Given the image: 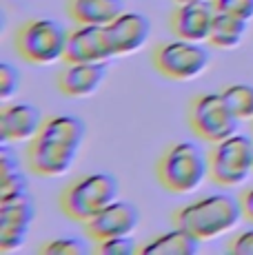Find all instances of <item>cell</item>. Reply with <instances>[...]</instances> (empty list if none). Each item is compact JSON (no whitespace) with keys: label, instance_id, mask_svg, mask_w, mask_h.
<instances>
[{"label":"cell","instance_id":"d6986e66","mask_svg":"<svg viewBox=\"0 0 253 255\" xmlns=\"http://www.w3.org/2000/svg\"><path fill=\"white\" fill-rule=\"evenodd\" d=\"M87 133V127L80 118L76 116H53L47 118L42 122V129L38 135H45V138H53V140H62L69 142V144H82Z\"/></svg>","mask_w":253,"mask_h":255},{"label":"cell","instance_id":"cb8c5ba5","mask_svg":"<svg viewBox=\"0 0 253 255\" xmlns=\"http://www.w3.org/2000/svg\"><path fill=\"white\" fill-rule=\"evenodd\" d=\"M18 87H20V73H18V69L2 62L0 65V93H2V98L13 96L18 91Z\"/></svg>","mask_w":253,"mask_h":255},{"label":"cell","instance_id":"e0dca14e","mask_svg":"<svg viewBox=\"0 0 253 255\" xmlns=\"http://www.w3.org/2000/svg\"><path fill=\"white\" fill-rule=\"evenodd\" d=\"M200 249V238L189 233L187 229L178 227L151 238L142 247V253L149 255H193Z\"/></svg>","mask_w":253,"mask_h":255},{"label":"cell","instance_id":"8fae6325","mask_svg":"<svg viewBox=\"0 0 253 255\" xmlns=\"http://www.w3.org/2000/svg\"><path fill=\"white\" fill-rule=\"evenodd\" d=\"M138 222H140V211L135 209L133 202L114 200V202L102 209L96 218L85 222V227H87L89 238L100 242V240L131 235L135 231V227H138Z\"/></svg>","mask_w":253,"mask_h":255},{"label":"cell","instance_id":"4316f807","mask_svg":"<svg viewBox=\"0 0 253 255\" xmlns=\"http://www.w3.org/2000/svg\"><path fill=\"white\" fill-rule=\"evenodd\" d=\"M18 169V158L13 155V151L7 146V142L2 144V149H0V173L2 175H9V173H16Z\"/></svg>","mask_w":253,"mask_h":255},{"label":"cell","instance_id":"9c48e42d","mask_svg":"<svg viewBox=\"0 0 253 255\" xmlns=\"http://www.w3.org/2000/svg\"><path fill=\"white\" fill-rule=\"evenodd\" d=\"M78 151H80L78 144L36 135L31 140V144H29L27 155H29V164L38 175L58 178V175H65L71 169V164L78 158Z\"/></svg>","mask_w":253,"mask_h":255},{"label":"cell","instance_id":"277c9868","mask_svg":"<svg viewBox=\"0 0 253 255\" xmlns=\"http://www.w3.org/2000/svg\"><path fill=\"white\" fill-rule=\"evenodd\" d=\"M69 33L51 18H36L20 27L16 33V49L27 62L49 65L65 58Z\"/></svg>","mask_w":253,"mask_h":255},{"label":"cell","instance_id":"f1b7e54d","mask_svg":"<svg viewBox=\"0 0 253 255\" xmlns=\"http://www.w3.org/2000/svg\"><path fill=\"white\" fill-rule=\"evenodd\" d=\"M178 4H182V2H196V0H176Z\"/></svg>","mask_w":253,"mask_h":255},{"label":"cell","instance_id":"83f0119b","mask_svg":"<svg viewBox=\"0 0 253 255\" xmlns=\"http://www.w3.org/2000/svg\"><path fill=\"white\" fill-rule=\"evenodd\" d=\"M240 202H242V213H245V218L253 222V186L249 191H245V195L240 198Z\"/></svg>","mask_w":253,"mask_h":255},{"label":"cell","instance_id":"5b68a950","mask_svg":"<svg viewBox=\"0 0 253 255\" xmlns=\"http://www.w3.org/2000/svg\"><path fill=\"white\" fill-rule=\"evenodd\" d=\"M209 164H211V175L218 184H242L253 171V140L249 135L233 133L216 142Z\"/></svg>","mask_w":253,"mask_h":255},{"label":"cell","instance_id":"8992f818","mask_svg":"<svg viewBox=\"0 0 253 255\" xmlns=\"http://www.w3.org/2000/svg\"><path fill=\"white\" fill-rule=\"evenodd\" d=\"M209 67V51L200 42L171 40L155 51V69L171 80H191Z\"/></svg>","mask_w":253,"mask_h":255},{"label":"cell","instance_id":"ffe728a7","mask_svg":"<svg viewBox=\"0 0 253 255\" xmlns=\"http://www.w3.org/2000/svg\"><path fill=\"white\" fill-rule=\"evenodd\" d=\"M220 93L238 120L253 118V85H229Z\"/></svg>","mask_w":253,"mask_h":255},{"label":"cell","instance_id":"52a82bcc","mask_svg":"<svg viewBox=\"0 0 253 255\" xmlns=\"http://www.w3.org/2000/svg\"><path fill=\"white\" fill-rule=\"evenodd\" d=\"M191 127L207 142H220L236 133L238 118L229 109L222 93H202L191 105Z\"/></svg>","mask_w":253,"mask_h":255},{"label":"cell","instance_id":"4fadbf2b","mask_svg":"<svg viewBox=\"0 0 253 255\" xmlns=\"http://www.w3.org/2000/svg\"><path fill=\"white\" fill-rule=\"evenodd\" d=\"M116 56H126L144 47L151 33V20L144 13L123 11L111 24H107Z\"/></svg>","mask_w":253,"mask_h":255},{"label":"cell","instance_id":"d4e9b609","mask_svg":"<svg viewBox=\"0 0 253 255\" xmlns=\"http://www.w3.org/2000/svg\"><path fill=\"white\" fill-rule=\"evenodd\" d=\"M27 193V180L20 171L16 173L2 175V182H0V198H9V195H20Z\"/></svg>","mask_w":253,"mask_h":255},{"label":"cell","instance_id":"7c38bea8","mask_svg":"<svg viewBox=\"0 0 253 255\" xmlns=\"http://www.w3.org/2000/svg\"><path fill=\"white\" fill-rule=\"evenodd\" d=\"M216 4L211 0L182 2L171 16V29L178 38L191 42H204L211 38V27L216 20Z\"/></svg>","mask_w":253,"mask_h":255},{"label":"cell","instance_id":"9a60e30c","mask_svg":"<svg viewBox=\"0 0 253 255\" xmlns=\"http://www.w3.org/2000/svg\"><path fill=\"white\" fill-rule=\"evenodd\" d=\"M107 62H69L58 76V89L65 96H91L107 78Z\"/></svg>","mask_w":253,"mask_h":255},{"label":"cell","instance_id":"603a6c76","mask_svg":"<svg viewBox=\"0 0 253 255\" xmlns=\"http://www.w3.org/2000/svg\"><path fill=\"white\" fill-rule=\"evenodd\" d=\"M218 11L231 13L242 20H251L253 18V0H213Z\"/></svg>","mask_w":253,"mask_h":255},{"label":"cell","instance_id":"5bb4252c","mask_svg":"<svg viewBox=\"0 0 253 255\" xmlns=\"http://www.w3.org/2000/svg\"><path fill=\"white\" fill-rule=\"evenodd\" d=\"M42 114L29 102H16L2 109L0 114V133L2 142L33 140L42 129Z\"/></svg>","mask_w":253,"mask_h":255},{"label":"cell","instance_id":"484cf974","mask_svg":"<svg viewBox=\"0 0 253 255\" xmlns=\"http://www.w3.org/2000/svg\"><path fill=\"white\" fill-rule=\"evenodd\" d=\"M229 251L236 255H253V229H245L231 240Z\"/></svg>","mask_w":253,"mask_h":255},{"label":"cell","instance_id":"ba28073f","mask_svg":"<svg viewBox=\"0 0 253 255\" xmlns=\"http://www.w3.org/2000/svg\"><path fill=\"white\" fill-rule=\"evenodd\" d=\"M36 207L27 193L0 198V251L13 253L27 242Z\"/></svg>","mask_w":253,"mask_h":255},{"label":"cell","instance_id":"ac0fdd59","mask_svg":"<svg viewBox=\"0 0 253 255\" xmlns=\"http://www.w3.org/2000/svg\"><path fill=\"white\" fill-rule=\"evenodd\" d=\"M247 22L249 20H242V18L231 16V13L218 11L216 20H213V27H211V38H209V42L218 49L238 47L247 33Z\"/></svg>","mask_w":253,"mask_h":255},{"label":"cell","instance_id":"30bf717a","mask_svg":"<svg viewBox=\"0 0 253 255\" xmlns=\"http://www.w3.org/2000/svg\"><path fill=\"white\" fill-rule=\"evenodd\" d=\"M116 53L105 24H80L69 33L65 60L67 62H107Z\"/></svg>","mask_w":253,"mask_h":255},{"label":"cell","instance_id":"7a4b0ae2","mask_svg":"<svg viewBox=\"0 0 253 255\" xmlns=\"http://www.w3.org/2000/svg\"><path fill=\"white\" fill-rule=\"evenodd\" d=\"M211 164L196 142H178L169 146L158 162V178L171 193H191L204 182Z\"/></svg>","mask_w":253,"mask_h":255},{"label":"cell","instance_id":"7402d4cb","mask_svg":"<svg viewBox=\"0 0 253 255\" xmlns=\"http://www.w3.org/2000/svg\"><path fill=\"white\" fill-rule=\"evenodd\" d=\"M138 251V244L129 238V235H120V238H109L98 242L100 255H133Z\"/></svg>","mask_w":253,"mask_h":255},{"label":"cell","instance_id":"6da1fadb","mask_svg":"<svg viewBox=\"0 0 253 255\" xmlns=\"http://www.w3.org/2000/svg\"><path fill=\"white\" fill-rule=\"evenodd\" d=\"M242 215V202L236 195L211 193L180 209L176 213V224L200 240H213L236 229Z\"/></svg>","mask_w":253,"mask_h":255},{"label":"cell","instance_id":"2e32d148","mask_svg":"<svg viewBox=\"0 0 253 255\" xmlns=\"http://www.w3.org/2000/svg\"><path fill=\"white\" fill-rule=\"evenodd\" d=\"M125 11L123 0H71L69 16L78 24H111Z\"/></svg>","mask_w":253,"mask_h":255},{"label":"cell","instance_id":"3957f363","mask_svg":"<svg viewBox=\"0 0 253 255\" xmlns=\"http://www.w3.org/2000/svg\"><path fill=\"white\" fill-rule=\"evenodd\" d=\"M114 200H118V180L114 175L87 173L62 191L60 207L71 220L89 222Z\"/></svg>","mask_w":253,"mask_h":255},{"label":"cell","instance_id":"44dd1931","mask_svg":"<svg viewBox=\"0 0 253 255\" xmlns=\"http://www.w3.org/2000/svg\"><path fill=\"white\" fill-rule=\"evenodd\" d=\"M40 253L42 255H87L89 253V247L80 238L60 235V238H53L47 244H42Z\"/></svg>","mask_w":253,"mask_h":255}]
</instances>
